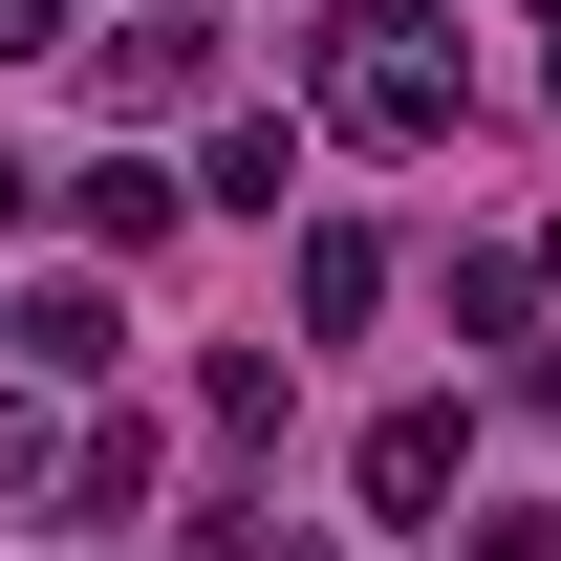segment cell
Returning <instances> with one entry per match:
<instances>
[{
	"instance_id": "cell-11",
	"label": "cell",
	"mask_w": 561,
	"mask_h": 561,
	"mask_svg": "<svg viewBox=\"0 0 561 561\" xmlns=\"http://www.w3.org/2000/svg\"><path fill=\"white\" fill-rule=\"evenodd\" d=\"M0 216H22V151H0Z\"/></svg>"
},
{
	"instance_id": "cell-1",
	"label": "cell",
	"mask_w": 561,
	"mask_h": 561,
	"mask_svg": "<svg viewBox=\"0 0 561 561\" xmlns=\"http://www.w3.org/2000/svg\"><path fill=\"white\" fill-rule=\"evenodd\" d=\"M324 108H346L367 151H432L476 108V66H454V22H411V0H346V22H324Z\"/></svg>"
},
{
	"instance_id": "cell-3",
	"label": "cell",
	"mask_w": 561,
	"mask_h": 561,
	"mask_svg": "<svg viewBox=\"0 0 561 561\" xmlns=\"http://www.w3.org/2000/svg\"><path fill=\"white\" fill-rule=\"evenodd\" d=\"M216 87V22H130V44H108V108H195Z\"/></svg>"
},
{
	"instance_id": "cell-13",
	"label": "cell",
	"mask_w": 561,
	"mask_h": 561,
	"mask_svg": "<svg viewBox=\"0 0 561 561\" xmlns=\"http://www.w3.org/2000/svg\"><path fill=\"white\" fill-rule=\"evenodd\" d=\"M540 280H561V238H540Z\"/></svg>"
},
{
	"instance_id": "cell-12",
	"label": "cell",
	"mask_w": 561,
	"mask_h": 561,
	"mask_svg": "<svg viewBox=\"0 0 561 561\" xmlns=\"http://www.w3.org/2000/svg\"><path fill=\"white\" fill-rule=\"evenodd\" d=\"M540 108H561V44H540Z\"/></svg>"
},
{
	"instance_id": "cell-9",
	"label": "cell",
	"mask_w": 561,
	"mask_h": 561,
	"mask_svg": "<svg viewBox=\"0 0 561 561\" xmlns=\"http://www.w3.org/2000/svg\"><path fill=\"white\" fill-rule=\"evenodd\" d=\"M44 44H66V0H0V66H44Z\"/></svg>"
},
{
	"instance_id": "cell-5",
	"label": "cell",
	"mask_w": 561,
	"mask_h": 561,
	"mask_svg": "<svg viewBox=\"0 0 561 561\" xmlns=\"http://www.w3.org/2000/svg\"><path fill=\"white\" fill-rule=\"evenodd\" d=\"M87 238H108V260H151V238H173V173H151V151H108V173H87Z\"/></svg>"
},
{
	"instance_id": "cell-8",
	"label": "cell",
	"mask_w": 561,
	"mask_h": 561,
	"mask_svg": "<svg viewBox=\"0 0 561 561\" xmlns=\"http://www.w3.org/2000/svg\"><path fill=\"white\" fill-rule=\"evenodd\" d=\"M44 476H66V432H44V411H0V496H44Z\"/></svg>"
},
{
	"instance_id": "cell-2",
	"label": "cell",
	"mask_w": 561,
	"mask_h": 561,
	"mask_svg": "<svg viewBox=\"0 0 561 561\" xmlns=\"http://www.w3.org/2000/svg\"><path fill=\"white\" fill-rule=\"evenodd\" d=\"M367 302H389V238H367V216H324V238H302V324H324V346H346Z\"/></svg>"
},
{
	"instance_id": "cell-10",
	"label": "cell",
	"mask_w": 561,
	"mask_h": 561,
	"mask_svg": "<svg viewBox=\"0 0 561 561\" xmlns=\"http://www.w3.org/2000/svg\"><path fill=\"white\" fill-rule=\"evenodd\" d=\"M476 561H561V518H476Z\"/></svg>"
},
{
	"instance_id": "cell-6",
	"label": "cell",
	"mask_w": 561,
	"mask_h": 561,
	"mask_svg": "<svg viewBox=\"0 0 561 561\" xmlns=\"http://www.w3.org/2000/svg\"><path fill=\"white\" fill-rule=\"evenodd\" d=\"M130 496H151V432L108 411V432H87V454H66V518H130Z\"/></svg>"
},
{
	"instance_id": "cell-7",
	"label": "cell",
	"mask_w": 561,
	"mask_h": 561,
	"mask_svg": "<svg viewBox=\"0 0 561 561\" xmlns=\"http://www.w3.org/2000/svg\"><path fill=\"white\" fill-rule=\"evenodd\" d=\"M195 411L238 432V454H260V432H280V346H216V367H195Z\"/></svg>"
},
{
	"instance_id": "cell-4",
	"label": "cell",
	"mask_w": 561,
	"mask_h": 561,
	"mask_svg": "<svg viewBox=\"0 0 561 561\" xmlns=\"http://www.w3.org/2000/svg\"><path fill=\"white\" fill-rule=\"evenodd\" d=\"M432 496H454V411H389L367 432V518H432Z\"/></svg>"
}]
</instances>
